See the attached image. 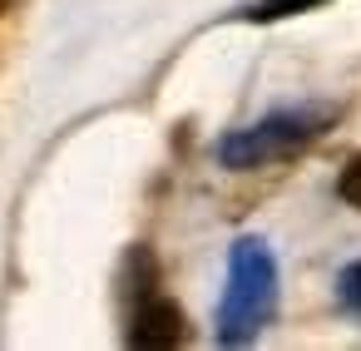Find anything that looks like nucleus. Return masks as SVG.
I'll list each match as a JSON object with an SVG mask.
<instances>
[{
    "label": "nucleus",
    "mask_w": 361,
    "mask_h": 351,
    "mask_svg": "<svg viewBox=\"0 0 361 351\" xmlns=\"http://www.w3.org/2000/svg\"><path fill=\"white\" fill-rule=\"evenodd\" d=\"M277 312V262L262 238H238L228 252V287L218 302V341L223 346H247Z\"/></svg>",
    "instance_id": "obj_1"
},
{
    "label": "nucleus",
    "mask_w": 361,
    "mask_h": 351,
    "mask_svg": "<svg viewBox=\"0 0 361 351\" xmlns=\"http://www.w3.org/2000/svg\"><path fill=\"white\" fill-rule=\"evenodd\" d=\"M0 11H11V0H0Z\"/></svg>",
    "instance_id": "obj_7"
},
{
    "label": "nucleus",
    "mask_w": 361,
    "mask_h": 351,
    "mask_svg": "<svg viewBox=\"0 0 361 351\" xmlns=\"http://www.w3.org/2000/svg\"><path fill=\"white\" fill-rule=\"evenodd\" d=\"M164 277H159V257L134 242L129 257H124V302H129V326H124V341L139 346V351H159V346H183L188 341V316L183 307L159 292Z\"/></svg>",
    "instance_id": "obj_3"
},
{
    "label": "nucleus",
    "mask_w": 361,
    "mask_h": 351,
    "mask_svg": "<svg viewBox=\"0 0 361 351\" xmlns=\"http://www.w3.org/2000/svg\"><path fill=\"white\" fill-rule=\"evenodd\" d=\"M336 193H341V203H351V208H361V154L341 168V178H336Z\"/></svg>",
    "instance_id": "obj_6"
},
{
    "label": "nucleus",
    "mask_w": 361,
    "mask_h": 351,
    "mask_svg": "<svg viewBox=\"0 0 361 351\" xmlns=\"http://www.w3.org/2000/svg\"><path fill=\"white\" fill-rule=\"evenodd\" d=\"M336 297H341V307H346L351 316H361V262H351V267L336 277Z\"/></svg>",
    "instance_id": "obj_5"
},
{
    "label": "nucleus",
    "mask_w": 361,
    "mask_h": 351,
    "mask_svg": "<svg viewBox=\"0 0 361 351\" xmlns=\"http://www.w3.org/2000/svg\"><path fill=\"white\" fill-rule=\"evenodd\" d=\"M326 0H252L243 6V20H257V25H272V20H287V16H302V11H317Z\"/></svg>",
    "instance_id": "obj_4"
},
{
    "label": "nucleus",
    "mask_w": 361,
    "mask_h": 351,
    "mask_svg": "<svg viewBox=\"0 0 361 351\" xmlns=\"http://www.w3.org/2000/svg\"><path fill=\"white\" fill-rule=\"evenodd\" d=\"M331 124H336V109H331V104L272 109L267 119H257V124H247V129H233V134L218 144V164H223L228 173H247V168L282 164V159L302 154L312 139H322Z\"/></svg>",
    "instance_id": "obj_2"
}]
</instances>
